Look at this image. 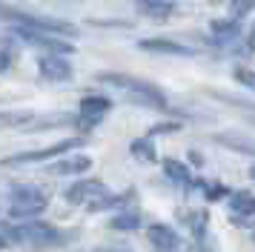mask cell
<instances>
[{
    "mask_svg": "<svg viewBox=\"0 0 255 252\" xmlns=\"http://www.w3.org/2000/svg\"><path fill=\"white\" fill-rule=\"evenodd\" d=\"M95 80L106 83V86H112L118 92H124L132 103L149 106V109H166V98H163V92L155 83H146V80L132 78V75H121V72H98Z\"/></svg>",
    "mask_w": 255,
    "mask_h": 252,
    "instance_id": "cell-1",
    "label": "cell"
},
{
    "mask_svg": "<svg viewBox=\"0 0 255 252\" xmlns=\"http://www.w3.org/2000/svg\"><path fill=\"white\" fill-rule=\"evenodd\" d=\"M0 17L9 20V26H23V29H37V32H49V34H58L63 40H72L78 29L72 23L60 20V17H46V14H29V11L20 9H9V6H0Z\"/></svg>",
    "mask_w": 255,
    "mask_h": 252,
    "instance_id": "cell-2",
    "label": "cell"
},
{
    "mask_svg": "<svg viewBox=\"0 0 255 252\" xmlns=\"http://www.w3.org/2000/svg\"><path fill=\"white\" fill-rule=\"evenodd\" d=\"M6 238L9 241H17V244H29V247H37V250H46V247H58L63 244V235H60V229L55 224H46V221H23V224H17L6 232Z\"/></svg>",
    "mask_w": 255,
    "mask_h": 252,
    "instance_id": "cell-3",
    "label": "cell"
},
{
    "mask_svg": "<svg viewBox=\"0 0 255 252\" xmlns=\"http://www.w3.org/2000/svg\"><path fill=\"white\" fill-rule=\"evenodd\" d=\"M46 195L37 186H14L12 198H9V218L14 221H32V218L43 215L46 209Z\"/></svg>",
    "mask_w": 255,
    "mask_h": 252,
    "instance_id": "cell-4",
    "label": "cell"
},
{
    "mask_svg": "<svg viewBox=\"0 0 255 252\" xmlns=\"http://www.w3.org/2000/svg\"><path fill=\"white\" fill-rule=\"evenodd\" d=\"M81 143H83V135L63 137V140L52 143V146L32 149V152H20V155H14V158H6V160H3V166H26V163H43V160H49V158H63L66 152L78 149Z\"/></svg>",
    "mask_w": 255,
    "mask_h": 252,
    "instance_id": "cell-5",
    "label": "cell"
},
{
    "mask_svg": "<svg viewBox=\"0 0 255 252\" xmlns=\"http://www.w3.org/2000/svg\"><path fill=\"white\" fill-rule=\"evenodd\" d=\"M112 109V101L104 98V95H86L78 106V132L86 135V132H92L95 126L101 124L106 118V112Z\"/></svg>",
    "mask_w": 255,
    "mask_h": 252,
    "instance_id": "cell-6",
    "label": "cell"
},
{
    "mask_svg": "<svg viewBox=\"0 0 255 252\" xmlns=\"http://www.w3.org/2000/svg\"><path fill=\"white\" fill-rule=\"evenodd\" d=\"M146 238H149V244L158 252H184L186 250V241L172 227H166V224H149L146 227Z\"/></svg>",
    "mask_w": 255,
    "mask_h": 252,
    "instance_id": "cell-7",
    "label": "cell"
},
{
    "mask_svg": "<svg viewBox=\"0 0 255 252\" xmlns=\"http://www.w3.org/2000/svg\"><path fill=\"white\" fill-rule=\"evenodd\" d=\"M37 72L49 83H63V80L72 78V66L66 60V55H49V52H43L37 57Z\"/></svg>",
    "mask_w": 255,
    "mask_h": 252,
    "instance_id": "cell-8",
    "label": "cell"
},
{
    "mask_svg": "<svg viewBox=\"0 0 255 252\" xmlns=\"http://www.w3.org/2000/svg\"><path fill=\"white\" fill-rule=\"evenodd\" d=\"M104 192H106V186L98 178H86V181H75L63 195H66L69 204L78 206V204H89V201H95L98 195H104Z\"/></svg>",
    "mask_w": 255,
    "mask_h": 252,
    "instance_id": "cell-9",
    "label": "cell"
},
{
    "mask_svg": "<svg viewBox=\"0 0 255 252\" xmlns=\"http://www.w3.org/2000/svg\"><path fill=\"white\" fill-rule=\"evenodd\" d=\"M230 212L232 218L244 224V229H253V215H255V198L250 189H241L230 198Z\"/></svg>",
    "mask_w": 255,
    "mask_h": 252,
    "instance_id": "cell-10",
    "label": "cell"
},
{
    "mask_svg": "<svg viewBox=\"0 0 255 252\" xmlns=\"http://www.w3.org/2000/svg\"><path fill=\"white\" fill-rule=\"evenodd\" d=\"M209 32H212V37L218 40V43H235L238 37H241L244 26L238 17H215V20H209Z\"/></svg>",
    "mask_w": 255,
    "mask_h": 252,
    "instance_id": "cell-11",
    "label": "cell"
},
{
    "mask_svg": "<svg viewBox=\"0 0 255 252\" xmlns=\"http://www.w3.org/2000/svg\"><path fill=\"white\" fill-rule=\"evenodd\" d=\"M140 52H155V55H192V49L178 40H166V37H143L138 40Z\"/></svg>",
    "mask_w": 255,
    "mask_h": 252,
    "instance_id": "cell-12",
    "label": "cell"
},
{
    "mask_svg": "<svg viewBox=\"0 0 255 252\" xmlns=\"http://www.w3.org/2000/svg\"><path fill=\"white\" fill-rule=\"evenodd\" d=\"M89 169H92V158L89 155H69V158H60L49 166L52 175H83Z\"/></svg>",
    "mask_w": 255,
    "mask_h": 252,
    "instance_id": "cell-13",
    "label": "cell"
},
{
    "mask_svg": "<svg viewBox=\"0 0 255 252\" xmlns=\"http://www.w3.org/2000/svg\"><path fill=\"white\" fill-rule=\"evenodd\" d=\"M135 6L152 20H166L169 14H175V0H135Z\"/></svg>",
    "mask_w": 255,
    "mask_h": 252,
    "instance_id": "cell-14",
    "label": "cell"
},
{
    "mask_svg": "<svg viewBox=\"0 0 255 252\" xmlns=\"http://www.w3.org/2000/svg\"><path fill=\"white\" fill-rule=\"evenodd\" d=\"M163 175L169 178V181L175 183V186H192V175H189V169H186L181 160L175 158H163Z\"/></svg>",
    "mask_w": 255,
    "mask_h": 252,
    "instance_id": "cell-15",
    "label": "cell"
},
{
    "mask_svg": "<svg viewBox=\"0 0 255 252\" xmlns=\"http://www.w3.org/2000/svg\"><path fill=\"white\" fill-rule=\"evenodd\" d=\"M129 152H132V158H138L140 163H155L158 160V149H155V140L152 137H138V140H132L129 143Z\"/></svg>",
    "mask_w": 255,
    "mask_h": 252,
    "instance_id": "cell-16",
    "label": "cell"
},
{
    "mask_svg": "<svg viewBox=\"0 0 255 252\" xmlns=\"http://www.w3.org/2000/svg\"><path fill=\"white\" fill-rule=\"evenodd\" d=\"M29 124H35V112H29V109H0V129L29 126Z\"/></svg>",
    "mask_w": 255,
    "mask_h": 252,
    "instance_id": "cell-17",
    "label": "cell"
},
{
    "mask_svg": "<svg viewBox=\"0 0 255 252\" xmlns=\"http://www.w3.org/2000/svg\"><path fill=\"white\" fill-rule=\"evenodd\" d=\"M109 227L118 229V232H129V229H138L140 227V212L138 209H121L112 221H109Z\"/></svg>",
    "mask_w": 255,
    "mask_h": 252,
    "instance_id": "cell-18",
    "label": "cell"
},
{
    "mask_svg": "<svg viewBox=\"0 0 255 252\" xmlns=\"http://www.w3.org/2000/svg\"><path fill=\"white\" fill-rule=\"evenodd\" d=\"M250 9H253V0H232V17H238V20H241Z\"/></svg>",
    "mask_w": 255,
    "mask_h": 252,
    "instance_id": "cell-19",
    "label": "cell"
},
{
    "mask_svg": "<svg viewBox=\"0 0 255 252\" xmlns=\"http://www.w3.org/2000/svg\"><path fill=\"white\" fill-rule=\"evenodd\" d=\"M235 80H241L247 89H253V72H250L247 66H238V69H235Z\"/></svg>",
    "mask_w": 255,
    "mask_h": 252,
    "instance_id": "cell-20",
    "label": "cell"
},
{
    "mask_svg": "<svg viewBox=\"0 0 255 252\" xmlns=\"http://www.w3.org/2000/svg\"><path fill=\"white\" fill-rule=\"evenodd\" d=\"M201 186H204V183H201ZM204 192H207L209 201H215V198H224V195H227V189H224L221 183H209V186H204Z\"/></svg>",
    "mask_w": 255,
    "mask_h": 252,
    "instance_id": "cell-21",
    "label": "cell"
},
{
    "mask_svg": "<svg viewBox=\"0 0 255 252\" xmlns=\"http://www.w3.org/2000/svg\"><path fill=\"white\" fill-rule=\"evenodd\" d=\"M12 60H14V52L9 49V46H0V72H3V69L9 66Z\"/></svg>",
    "mask_w": 255,
    "mask_h": 252,
    "instance_id": "cell-22",
    "label": "cell"
},
{
    "mask_svg": "<svg viewBox=\"0 0 255 252\" xmlns=\"http://www.w3.org/2000/svg\"><path fill=\"white\" fill-rule=\"evenodd\" d=\"M6 244H9V238H6V232H3V229H0V250H3V247H6Z\"/></svg>",
    "mask_w": 255,
    "mask_h": 252,
    "instance_id": "cell-23",
    "label": "cell"
},
{
    "mask_svg": "<svg viewBox=\"0 0 255 252\" xmlns=\"http://www.w3.org/2000/svg\"><path fill=\"white\" fill-rule=\"evenodd\" d=\"M209 3H221V0H209Z\"/></svg>",
    "mask_w": 255,
    "mask_h": 252,
    "instance_id": "cell-24",
    "label": "cell"
},
{
    "mask_svg": "<svg viewBox=\"0 0 255 252\" xmlns=\"http://www.w3.org/2000/svg\"><path fill=\"white\" fill-rule=\"evenodd\" d=\"M95 252H106V250H95Z\"/></svg>",
    "mask_w": 255,
    "mask_h": 252,
    "instance_id": "cell-25",
    "label": "cell"
}]
</instances>
